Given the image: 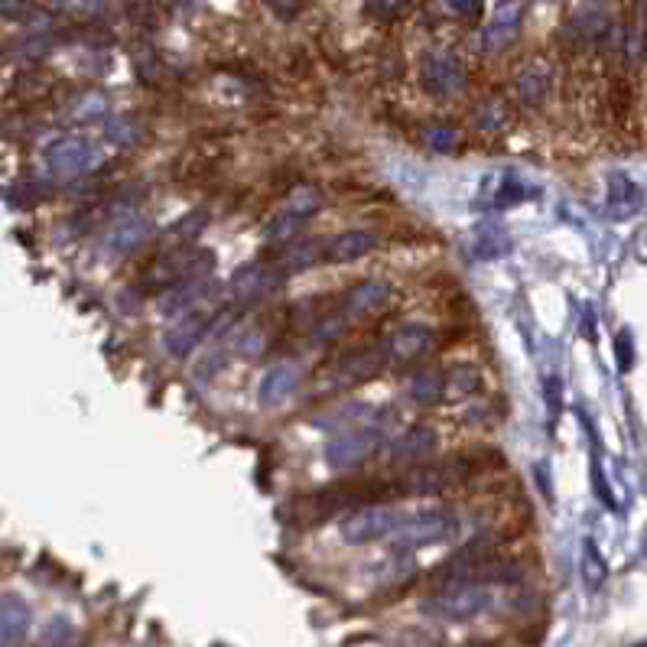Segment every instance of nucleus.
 I'll use <instances>...</instances> for the list:
<instances>
[{"mask_svg": "<svg viewBox=\"0 0 647 647\" xmlns=\"http://www.w3.org/2000/svg\"><path fill=\"white\" fill-rule=\"evenodd\" d=\"M215 270V254L196 244H179V248L157 254L140 274V290L147 293H173L189 283L205 280Z\"/></svg>", "mask_w": 647, "mask_h": 647, "instance_id": "f257e3e1", "label": "nucleus"}, {"mask_svg": "<svg viewBox=\"0 0 647 647\" xmlns=\"http://www.w3.org/2000/svg\"><path fill=\"white\" fill-rule=\"evenodd\" d=\"M491 608V589L485 582H449L446 589L423 602V612L439 621H472Z\"/></svg>", "mask_w": 647, "mask_h": 647, "instance_id": "f03ea898", "label": "nucleus"}, {"mask_svg": "<svg viewBox=\"0 0 647 647\" xmlns=\"http://www.w3.org/2000/svg\"><path fill=\"white\" fill-rule=\"evenodd\" d=\"M475 465L472 462H462V459H449L443 465H430V462H420L417 469H410L404 478H397L394 488H397V498H430V495H443V491L465 485L469 482Z\"/></svg>", "mask_w": 647, "mask_h": 647, "instance_id": "7ed1b4c3", "label": "nucleus"}, {"mask_svg": "<svg viewBox=\"0 0 647 647\" xmlns=\"http://www.w3.org/2000/svg\"><path fill=\"white\" fill-rule=\"evenodd\" d=\"M322 209V192L316 186H300L293 189L287 202L280 205L267 225V241L274 244H290L303 235V228L313 222Z\"/></svg>", "mask_w": 647, "mask_h": 647, "instance_id": "20e7f679", "label": "nucleus"}, {"mask_svg": "<svg viewBox=\"0 0 647 647\" xmlns=\"http://www.w3.org/2000/svg\"><path fill=\"white\" fill-rule=\"evenodd\" d=\"M384 368H387L384 348H358V352L335 358L332 365L322 371L319 381L326 384V391H348V387L374 381Z\"/></svg>", "mask_w": 647, "mask_h": 647, "instance_id": "39448f33", "label": "nucleus"}, {"mask_svg": "<svg viewBox=\"0 0 647 647\" xmlns=\"http://www.w3.org/2000/svg\"><path fill=\"white\" fill-rule=\"evenodd\" d=\"M459 534V521L443 508H430V511H417L410 517H400V524L394 530V543L400 547H433V543L452 540Z\"/></svg>", "mask_w": 647, "mask_h": 647, "instance_id": "423d86ee", "label": "nucleus"}, {"mask_svg": "<svg viewBox=\"0 0 647 647\" xmlns=\"http://www.w3.org/2000/svg\"><path fill=\"white\" fill-rule=\"evenodd\" d=\"M283 277L280 270L270 264V261H257L241 267L235 277L228 280L225 287V303L231 306H254V303H264L270 300L280 287H283Z\"/></svg>", "mask_w": 647, "mask_h": 647, "instance_id": "0eeeda50", "label": "nucleus"}, {"mask_svg": "<svg viewBox=\"0 0 647 647\" xmlns=\"http://www.w3.org/2000/svg\"><path fill=\"white\" fill-rule=\"evenodd\" d=\"M400 517L404 514L394 508H384V504H365V508H355L348 517H342L339 534L345 543H352V547H365V543L394 537Z\"/></svg>", "mask_w": 647, "mask_h": 647, "instance_id": "6e6552de", "label": "nucleus"}, {"mask_svg": "<svg viewBox=\"0 0 647 647\" xmlns=\"http://www.w3.org/2000/svg\"><path fill=\"white\" fill-rule=\"evenodd\" d=\"M420 82L430 95L436 98H452V95H462L465 92V66L459 56L446 53V49H436V53L423 56L420 62Z\"/></svg>", "mask_w": 647, "mask_h": 647, "instance_id": "1a4fd4ad", "label": "nucleus"}, {"mask_svg": "<svg viewBox=\"0 0 647 647\" xmlns=\"http://www.w3.org/2000/svg\"><path fill=\"white\" fill-rule=\"evenodd\" d=\"M381 446V430H345V433H335L329 443H326V462L332 469H358L361 462H368L374 452Z\"/></svg>", "mask_w": 647, "mask_h": 647, "instance_id": "9d476101", "label": "nucleus"}, {"mask_svg": "<svg viewBox=\"0 0 647 647\" xmlns=\"http://www.w3.org/2000/svg\"><path fill=\"white\" fill-rule=\"evenodd\" d=\"M381 348L387 355V365H417L436 348V332L430 326H420V322H410V326H400L387 335Z\"/></svg>", "mask_w": 647, "mask_h": 647, "instance_id": "9b49d317", "label": "nucleus"}, {"mask_svg": "<svg viewBox=\"0 0 647 647\" xmlns=\"http://www.w3.org/2000/svg\"><path fill=\"white\" fill-rule=\"evenodd\" d=\"M212 326H218V319H215V313L212 309H189V313H183V316H176V322L170 329H166V348H170V355H176V358H186L192 348H196L205 335H209V329Z\"/></svg>", "mask_w": 647, "mask_h": 647, "instance_id": "f8f14e48", "label": "nucleus"}, {"mask_svg": "<svg viewBox=\"0 0 647 647\" xmlns=\"http://www.w3.org/2000/svg\"><path fill=\"white\" fill-rule=\"evenodd\" d=\"M49 170L59 176H82L92 170L95 163V147L85 137H62L46 150Z\"/></svg>", "mask_w": 647, "mask_h": 647, "instance_id": "ddd939ff", "label": "nucleus"}, {"mask_svg": "<svg viewBox=\"0 0 647 647\" xmlns=\"http://www.w3.org/2000/svg\"><path fill=\"white\" fill-rule=\"evenodd\" d=\"M439 449V436L430 426H410L407 433H400L391 449H387V462L394 465H420Z\"/></svg>", "mask_w": 647, "mask_h": 647, "instance_id": "4468645a", "label": "nucleus"}, {"mask_svg": "<svg viewBox=\"0 0 647 647\" xmlns=\"http://www.w3.org/2000/svg\"><path fill=\"white\" fill-rule=\"evenodd\" d=\"M387 303H391V287L384 280H361L342 296V313L348 319H365L381 313Z\"/></svg>", "mask_w": 647, "mask_h": 647, "instance_id": "2eb2a0df", "label": "nucleus"}, {"mask_svg": "<svg viewBox=\"0 0 647 647\" xmlns=\"http://www.w3.org/2000/svg\"><path fill=\"white\" fill-rule=\"evenodd\" d=\"M550 92H553V66L543 59L530 62L514 82V95L524 108H540L550 98Z\"/></svg>", "mask_w": 647, "mask_h": 647, "instance_id": "dca6fc26", "label": "nucleus"}, {"mask_svg": "<svg viewBox=\"0 0 647 647\" xmlns=\"http://www.w3.org/2000/svg\"><path fill=\"white\" fill-rule=\"evenodd\" d=\"M608 192H605V212L612 218H631L644 209V189L634 183L625 173L608 176Z\"/></svg>", "mask_w": 647, "mask_h": 647, "instance_id": "f3484780", "label": "nucleus"}, {"mask_svg": "<svg viewBox=\"0 0 647 647\" xmlns=\"http://www.w3.org/2000/svg\"><path fill=\"white\" fill-rule=\"evenodd\" d=\"M378 235L365 228H352V231H342L326 244V261L332 264H355L361 257H368L371 251H378Z\"/></svg>", "mask_w": 647, "mask_h": 647, "instance_id": "a211bd4d", "label": "nucleus"}, {"mask_svg": "<svg viewBox=\"0 0 647 647\" xmlns=\"http://www.w3.org/2000/svg\"><path fill=\"white\" fill-rule=\"evenodd\" d=\"M521 23H524V10L517 4L498 7V14L491 17V23L485 27V36H482L488 53H501V49H508L517 40V33H521Z\"/></svg>", "mask_w": 647, "mask_h": 647, "instance_id": "6ab92c4d", "label": "nucleus"}, {"mask_svg": "<svg viewBox=\"0 0 647 647\" xmlns=\"http://www.w3.org/2000/svg\"><path fill=\"white\" fill-rule=\"evenodd\" d=\"M296 387H300V368H296V365H274L264 374L257 400H261V407H277L296 391Z\"/></svg>", "mask_w": 647, "mask_h": 647, "instance_id": "aec40b11", "label": "nucleus"}, {"mask_svg": "<svg viewBox=\"0 0 647 647\" xmlns=\"http://www.w3.org/2000/svg\"><path fill=\"white\" fill-rule=\"evenodd\" d=\"M30 625V608L17 595H0V647H14L23 641Z\"/></svg>", "mask_w": 647, "mask_h": 647, "instance_id": "412c9836", "label": "nucleus"}, {"mask_svg": "<svg viewBox=\"0 0 647 647\" xmlns=\"http://www.w3.org/2000/svg\"><path fill=\"white\" fill-rule=\"evenodd\" d=\"M153 238V225H150V218H124L121 225H114L111 228V235H108V248L111 254H131L137 248H144V244Z\"/></svg>", "mask_w": 647, "mask_h": 647, "instance_id": "4be33fe9", "label": "nucleus"}, {"mask_svg": "<svg viewBox=\"0 0 647 647\" xmlns=\"http://www.w3.org/2000/svg\"><path fill=\"white\" fill-rule=\"evenodd\" d=\"M407 397L413 400V404H420V407H433L439 404V400L446 397V378L443 374H417V378L410 381L407 387Z\"/></svg>", "mask_w": 647, "mask_h": 647, "instance_id": "5701e85b", "label": "nucleus"}, {"mask_svg": "<svg viewBox=\"0 0 647 647\" xmlns=\"http://www.w3.org/2000/svg\"><path fill=\"white\" fill-rule=\"evenodd\" d=\"M508 121H511V108H508V101H504V98H488L485 105H478V111H475V127H478V131H485V134L504 131Z\"/></svg>", "mask_w": 647, "mask_h": 647, "instance_id": "b1692460", "label": "nucleus"}, {"mask_svg": "<svg viewBox=\"0 0 647 647\" xmlns=\"http://www.w3.org/2000/svg\"><path fill=\"white\" fill-rule=\"evenodd\" d=\"M508 248H511V238L504 228H498V225L478 228V235H475V254L478 257H501V254H508Z\"/></svg>", "mask_w": 647, "mask_h": 647, "instance_id": "393cba45", "label": "nucleus"}, {"mask_svg": "<svg viewBox=\"0 0 647 647\" xmlns=\"http://www.w3.org/2000/svg\"><path fill=\"white\" fill-rule=\"evenodd\" d=\"M605 560H602V553L599 547H595L592 540L582 543V582H586L589 589H599L602 582H605Z\"/></svg>", "mask_w": 647, "mask_h": 647, "instance_id": "a878e982", "label": "nucleus"}, {"mask_svg": "<svg viewBox=\"0 0 647 647\" xmlns=\"http://www.w3.org/2000/svg\"><path fill=\"white\" fill-rule=\"evenodd\" d=\"M205 222H209V212H189L186 218H179V222L166 231V238H170L176 248L179 244H192V238H199L202 231H205Z\"/></svg>", "mask_w": 647, "mask_h": 647, "instance_id": "bb28decb", "label": "nucleus"}, {"mask_svg": "<svg viewBox=\"0 0 647 647\" xmlns=\"http://www.w3.org/2000/svg\"><path fill=\"white\" fill-rule=\"evenodd\" d=\"M478 387H482V374H478L472 365L452 368V374L446 378V391L449 394H475Z\"/></svg>", "mask_w": 647, "mask_h": 647, "instance_id": "cd10ccee", "label": "nucleus"}, {"mask_svg": "<svg viewBox=\"0 0 647 647\" xmlns=\"http://www.w3.org/2000/svg\"><path fill=\"white\" fill-rule=\"evenodd\" d=\"M413 4V0H368V14L374 20H400L407 14V7Z\"/></svg>", "mask_w": 647, "mask_h": 647, "instance_id": "c85d7f7f", "label": "nucleus"}, {"mask_svg": "<svg viewBox=\"0 0 647 647\" xmlns=\"http://www.w3.org/2000/svg\"><path fill=\"white\" fill-rule=\"evenodd\" d=\"M228 365V348L225 345H215L209 355H205L199 365H196V378L199 381H212L218 371Z\"/></svg>", "mask_w": 647, "mask_h": 647, "instance_id": "c756f323", "label": "nucleus"}, {"mask_svg": "<svg viewBox=\"0 0 647 647\" xmlns=\"http://www.w3.org/2000/svg\"><path fill=\"white\" fill-rule=\"evenodd\" d=\"M459 131H452V127H433V131H426V144L433 150H452L459 144Z\"/></svg>", "mask_w": 647, "mask_h": 647, "instance_id": "7c9ffc66", "label": "nucleus"}, {"mask_svg": "<svg viewBox=\"0 0 647 647\" xmlns=\"http://www.w3.org/2000/svg\"><path fill=\"white\" fill-rule=\"evenodd\" d=\"M446 7H449V10H452V14H456V17L475 20L478 14H482L485 0H446Z\"/></svg>", "mask_w": 647, "mask_h": 647, "instance_id": "2f4dec72", "label": "nucleus"}, {"mask_svg": "<svg viewBox=\"0 0 647 647\" xmlns=\"http://www.w3.org/2000/svg\"><path fill=\"white\" fill-rule=\"evenodd\" d=\"M267 7L274 10L280 20H293L306 7V0H267Z\"/></svg>", "mask_w": 647, "mask_h": 647, "instance_id": "473e14b6", "label": "nucleus"}, {"mask_svg": "<svg viewBox=\"0 0 647 647\" xmlns=\"http://www.w3.org/2000/svg\"><path fill=\"white\" fill-rule=\"evenodd\" d=\"M33 0H0V14L10 17V20H23L30 14Z\"/></svg>", "mask_w": 647, "mask_h": 647, "instance_id": "72a5a7b5", "label": "nucleus"}, {"mask_svg": "<svg viewBox=\"0 0 647 647\" xmlns=\"http://www.w3.org/2000/svg\"><path fill=\"white\" fill-rule=\"evenodd\" d=\"M543 394H547L550 410L560 413V407H563V384H560V378H547V384H543Z\"/></svg>", "mask_w": 647, "mask_h": 647, "instance_id": "f704fd0d", "label": "nucleus"}, {"mask_svg": "<svg viewBox=\"0 0 647 647\" xmlns=\"http://www.w3.org/2000/svg\"><path fill=\"white\" fill-rule=\"evenodd\" d=\"M59 4L75 10V14H95V10L105 4V0H59Z\"/></svg>", "mask_w": 647, "mask_h": 647, "instance_id": "c9c22d12", "label": "nucleus"}, {"mask_svg": "<svg viewBox=\"0 0 647 647\" xmlns=\"http://www.w3.org/2000/svg\"><path fill=\"white\" fill-rule=\"evenodd\" d=\"M615 342H618V365H621V371H628L631 368V339L621 332Z\"/></svg>", "mask_w": 647, "mask_h": 647, "instance_id": "e433bc0d", "label": "nucleus"}, {"mask_svg": "<svg viewBox=\"0 0 647 647\" xmlns=\"http://www.w3.org/2000/svg\"><path fill=\"white\" fill-rule=\"evenodd\" d=\"M644 4H647V0H644Z\"/></svg>", "mask_w": 647, "mask_h": 647, "instance_id": "4c0bfd02", "label": "nucleus"}]
</instances>
